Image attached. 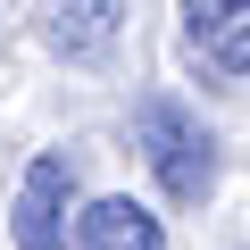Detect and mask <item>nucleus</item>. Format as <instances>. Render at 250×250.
Returning a JSON list of instances; mask_svg holds the SVG:
<instances>
[{"instance_id": "f257e3e1", "label": "nucleus", "mask_w": 250, "mask_h": 250, "mask_svg": "<svg viewBox=\"0 0 250 250\" xmlns=\"http://www.w3.org/2000/svg\"><path fill=\"white\" fill-rule=\"evenodd\" d=\"M134 150L150 159V175H159V192H167L175 208H200V200L217 192V134H208L184 100L150 92V100L134 108Z\"/></svg>"}, {"instance_id": "f03ea898", "label": "nucleus", "mask_w": 250, "mask_h": 250, "mask_svg": "<svg viewBox=\"0 0 250 250\" xmlns=\"http://www.w3.org/2000/svg\"><path fill=\"white\" fill-rule=\"evenodd\" d=\"M67 200H75V167L59 150H42L17 184V208H9L17 250H67Z\"/></svg>"}, {"instance_id": "7ed1b4c3", "label": "nucleus", "mask_w": 250, "mask_h": 250, "mask_svg": "<svg viewBox=\"0 0 250 250\" xmlns=\"http://www.w3.org/2000/svg\"><path fill=\"white\" fill-rule=\"evenodd\" d=\"M184 34L217 75H250V0H192Z\"/></svg>"}, {"instance_id": "20e7f679", "label": "nucleus", "mask_w": 250, "mask_h": 250, "mask_svg": "<svg viewBox=\"0 0 250 250\" xmlns=\"http://www.w3.org/2000/svg\"><path fill=\"white\" fill-rule=\"evenodd\" d=\"M75 250H167V233L142 200H92L75 225Z\"/></svg>"}, {"instance_id": "39448f33", "label": "nucleus", "mask_w": 250, "mask_h": 250, "mask_svg": "<svg viewBox=\"0 0 250 250\" xmlns=\"http://www.w3.org/2000/svg\"><path fill=\"white\" fill-rule=\"evenodd\" d=\"M117 17H125V9H100V0H92V9H59V17H50V42H59V50H100V42L117 34Z\"/></svg>"}]
</instances>
